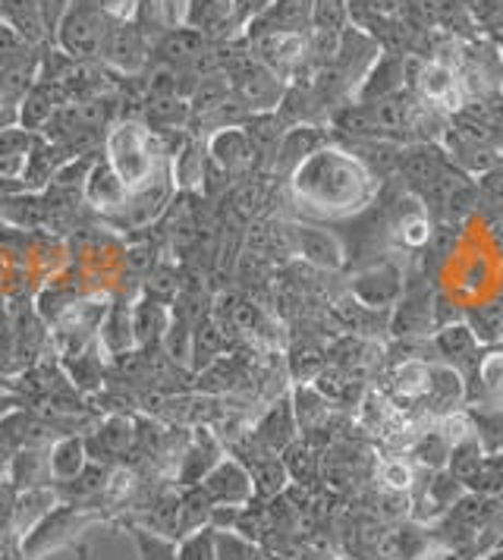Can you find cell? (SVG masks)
<instances>
[{
  "mask_svg": "<svg viewBox=\"0 0 503 560\" xmlns=\"http://www.w3.org/2000/svg\"><path fill=\"white\" fill-rule=\"evenodd\" d=\"M211 513L214 504L208 501V494L201 491V485H189L179 494V513H176V538L196 533L201 526H211Z\"/></svg>",
  "mask_w": 503,
  "mask_h": 560,
  "instance_id": "22",
  "label": "cell"
},
{
  "mask_svg": "<svg viewBox=\"0 0 503 560\" xmlns=\"http://www.w3.org/2000/svg\"><path fill=\"white\" fill-rule=\"evenodd\" d=\"M208 161L224 171L226 177L246 174L258 164V154L252 149L249 136L243 127H221L208 139Z\"/></svg>",
  "mask_w": 503,
  "mask_h": 560,
  "instance_id": "10",
  "label": "cell"
},
{
  "mask_svg": "<svg viewBox=\"0 0 503 560\" xmlns=\"http://www.w3.org/2000/svg\"><path fill=\"white\" fill-rule=\"evenodd\" d=\"M355 3H362V7H369V10H375L381 16H394V13H400L402 3H409V0H355Z\"/></svg>",
  "mask_w": 503,
  "mask_h": 560,
  "instance_id": "42",
  "label": "cell"
},
{
  "mask_svg": "<svg viewBox=\"0 0 503 560\" xmlns=\"http://www.w3.org/2000/svg\"><path fill=\"white\" fill-rule=\"evenodd\" d=\"M377 482L384 485L387 491L394 494H402L412 488V466L402 463V459H384L381 469H377Z\"/></svg>",
  "mask_w": 503,
  "mask_h": 560,
  "instance_id": "36",
  "label": "cell"
},
{
  "mask_svg": "<svg viewBox=\"0 0 503 560\" xmlns=\"http://www.w3.org/2000/svg\"><path fill=\"white\" fill-rule=\"evenodd\" d=\"M312 28V0H271L249 26L243 28L246 42L274 32H308Z\"/></svg>",
  "mask_w": 503,
  "mask_h": 560,
  "instance_id": "11",
  "label": "cell"
},
{
  "mask_svg": "<svg viewBox=\"0 0 503 560\" xmlns=\"http://www.w3.org/2000/svg\"><path fill=\"white\" fill-rule=\"evenodd\" d=\"M296 432H300V425H296L293 400H280L255 425V444L280 457L290 444H296Z\"/></svg>",
  "mask_w": 503,
  "mask_h": 560,
  "instance_id": "14",
  "label": "cell"
},
{
  "mask_svg": "<svg viewBox=\"0 0 503 560\" xmlns=\"http://www.w3.org/2000/svg\"><path fill=\"white\" fill-rule=\"evenodd\" d=\"M321 145H327V136L318 127H312V124H296V127H290L283 132L280 149H277L274 154V171L290 177L302 161H305L308 154L318 152Z\"/></svg>",
  "mask_w": 503,
  "mask_h": 560,
  "instance_id": "16",
  "label": "cell"
},
{
  "mask_svg": "<svg viewBox=\"0 0 503 560\" xmlns=\"http://www.w3.org/2000/svg\"><path fill=\"white\" fill-rule=\"evenodd\" d=\"M101 340H104V347L114 357H120V353H126L136 343V334H132V306L117 303L114 308H107L104 325H101Z\"/></svg>",
  "mask_w": 503,
  "mask_h": 560,
  "instance_id": "23",
  "label": "cell"
},
{
  "mask_svg": "<svg viewBox=\"0 0 503 560\" xmlns=\"http://www.w3.org/2000/svg\"><path fill=\"white\" fill-rule=\"evenodd\" d=\"M365 280H372V287L369 283H355V293H359V300L365 303V306H387V303H394L397 300V293H400V271L397 268H372Z\"/></svg>",
  "mask_w": 503,
  "mask_h": 560,
  "instance_id": "24",
  "label": "cell"
},
{
  "mask_svg": "<svg viewBox=\"0 0 503 560\" xmlns=\"http://www.w3.org/2000/svg\"><path fill=\"white\" fill-rule=\"evenodd\" d=\"M402 177L409 179L416 189H434L441 186L444 171H447V158L437 152L434 145H416L400 158Z\"/></svg>",
  "mask_w": 503,
  "mask_h": 560,
  "instance_id": "19",
  "label": "cell"
},
{
  "mask_svg": "<svg viewBox=\"0 0 503 560\" xmlns=\"http://www.w3.org/2000/svg\"><path fill=\"white\" fill-rule=\"evenodd\" d=\"M249 51L261 67H268L271 73L286 82L308 63V32L258 35V38H249Z\"/></svg>",
  "mask_w": 503,
  "mask_h": 560,
  "instance_id": "5",
  "label": "cell"
},
{
  "mask_svg": "<svg viewBox=\"0 0 503 560\" xmlns=\"http://www.w3.org/2000/svg\"><path fill=\"white\" fill-rule=\"evenodd\" d=\"M290 400H293V412H296L300 429H315L327 419V400L315 387H296V394Z\"/></svg>",
  "mask_w": 503,
  "mask_h": 560,
  "instance_id": "31",
  "label": "cell"
},
{
  "mask_svg": "<svg viewBox=\"0 0 503 560\" xmlns=\"http://www.w3.org/2000/svg\"><path fill=\"white\" fill-rule=\"evenodd\" d=\"M57 508V494L50 488H23L16 491V504H13V533L16 541H23V535L32 533V526H38L50 510Z\"/></svg>",
  "mask_w": 503,
  "mask_h": 560,
  "instance_id": "20",
  "label": "cell"
},
{
  "mask_svg": "<svg viewBox=\"0 0 503 560\" xmlns=\"http://www.w3.org/2000/svg\"><path fill=\"white\" fill-rule=\"evenodd\" d=\"M157 51H161V63L167 67H192L201 54L208 51V35L199 28L176 26L171 32H164V38L157 42Z\"/></svg>",
  "mask_w": 503,
  "mask_h": 560,
  "instance_id": "18",
  "label": "cell"
},
{
  "mask_svg": "<svg viewBox=\"0 0 503 560\" xmlns=\"http://www.w3.org/2000/svg\"><path fill=\"white\" fill-rule=\"evenodd\" d=\"M293 246L296 253L312 261L315 268H340L343 265V246L340 240L325 228H312V224H293Z\"/></svg>",
  "mask_w": 503,
  "mask_h": 560,
  "instance_id": "15",
  "label": "cell"
},
{
  "mask_svg": "<svg viewBox=\"0 0 503 560\" xmlns=\"http://www.w3.org/2000/svg\"><path fill=\"white\" fill-rule=\"evenodd\" d=\"M126 529H129V538H132V545H136V551H139L142 560H176L174 538L149 533V529L136 526V523H129Z\"/></svg>",
  "mask_w": 503,
  "mask_h": 560,
  "instance_id": "33",
  "label": "cell"
},
{
  "mask_svg": "<svg viewBox=\"0 0 503 560\" xmlns=\"http://www.w3.org/2000/svg\"><path fill=\"white\" fill-rule=\"evenodd\" d=\"M478 382L491 394L501 397L503 394V350H491L488 357L478 362Z\"/></svg>",
  "mask_w": 503,
  "mask_h": 560,
  "instance_id": "37",
  "label": "cell"
},
{
  "mask_svg": "<svg viewBox=\"0 0 503 560\" xmlns=\"http://www.w3.org/2000/svg\"><path fill=\"white\" fill-rule=\"evenodd\" d=\"M208 171V154H201L196 142H186L179 152H176V167L174 177L179 186H199V179Z\"/></svg>",
  "mask_w": 503,
  "mask_h": 560,
  "instance_id": "34",
  "label": "cell"
},
{
  "mask_svg": "<svg viewBox=\"0 0 503 560\" xmlns=\"http://www.w3.org/2000/svg\"><path fill=\"white\" fill-rule=\"evenodd\" d=\"M38 136H32L23 127H0V158L7 154H28Z\"/></svg>",
  "mask_w": 503,
  "mask_h": 560,
  "instance_id": "38",
  "label": "cell"
},
{
  "mask_svg": "<svg viewBox=\"0 0 503 560\" xmlns=\"http://www.w3.org/2000/svg\"><path fill=\"white\" fill-rule=\"evenodd\" d=\"M171 325V315L167 306L157 303V300H142L132 306V334H136V343H151L157 340L161 334L167 331Z\"/></svg>",
  "mask_w": 503,
  "mask_h": 560,
  "instance_id": "25",
  "label": "cell"
},
{
  "mask_svg": "<svg viewBox=\"0 0 503 560\" xmlns=\"http://www.w3.org/2000/svg\"><path fill=\"white\" fill-rule=\"evenodd\" d=\"M375 167L343 145H321L290 174V192L302 211L325 221H350L377 196Z\"/></svg>",
  "mask_w": 503,
  "mask_h": 560,
  "instance_id": "1",
  "label": "cell"
},
{
  "mask_svg": "<svg viewBox=\"0 0 503 560\" xmlns=\"http://www.w3.org/2000/svg\"><path fill=\"white\" fill-rule=\"evenodd\" d=\"M63 102H70L67 92H63V85H60L57 79L38 77V82L20 98V107H16V127L28 129L32 136L45 132V127L50 124V117L57 114V107Z\"/></svg>",
  "mask_w": 503,
  "mask_h": 560,
  "instance_id": "8",
  "label": "cell"
},
{
  "mask_svg": "<svg viewBox=\"0 0 503 560\" xmlns=\"http://www.w3.org/2000/svg\"><path fill=\"white\" fill-rule=\"evenodd\" d=\"M199 485L214 508H246L255 501V482L243 459H218V466Z\"/></svg>",
  "mask_w": 503,
  "mask_h": 560,
  "instance_id": "6",
  "label": "cell"
},
{
  "mask_svg": "<svg viewBox=\"0 0 503 560\" xmlns=\"http://www.w3.org/2000/svg\"><path fill=\"white\" fill-rule=\"evenodd\" d=\"M101 7L110 23H132V16L139 13V0H101Z\"/></svg>",
  "mask_w": 503,
  "mask_h": 560,
  "instance_id": "41",
  "label": "cell"
},
{
  "mask_svg": "<svg viewBox=\"0 0 503 560\" xmlns=\"http://www.w3.org/2000/svg\"><path fill=\"white\" fill-rule=\"evenodd\" d=\"M92 523H95V513L75 510L73 504H57L38 526H32V533L23 535L20 551L25 560H38L54 548L73 545L75 535L85 533Z\"/></svg>",
  "mask_w": 503,
  "mask_h": 560,
  "instance_id": "4",
  "label": "cell"
},
{
  "mask_svg": "<svg viewBox=\"0 0 503 560\" xmlns=\"http://www.w3.org/2000/svg\"><path fill=\"white\" fill-rule=\"evenodd\" d=\"M428 384H431V365L428 362L409 359V362L394 369V397L419 400L428 394Z\"/></svg>",
  "mask_w": 503,
  "mask_h": 560,
  "instance_id": "27",
  "label": "cell"
},
{
  "mask_svg": "<svg viewBox=\"0 0 503 560\" xmlns=\"http://www.w3.org/2000/svg\"><path fill=\"white\" fill-rule=\"evenodd\" d=\"M110 16L104 13L101 0H67L57 20V45L70 60H98L101 45L110 32Z\"/></svg>",
  "mask_w": 503,
  "mask_h": 560,
  "instance_id": "3",
  "label": "cell"
},
{
  "mask_svg": "<svg viewBox=\"0 0 503 560\" xmlns=\"http://www.w3.org/2000/svg\"><path fill=\"white\" fill-rule=\"evenodd\" d=\"M218 459L221 457V444H218V438L208 432V429H199V432L192 434V441H189V447L183 451V463H179V485H199L214 466H218Z\"/></svg>",
  "mask_w": 503,
  "mask_h": 560,
  "instance_id": "17",
  "label": "cell"
},
{
  "mask_svg": "<svg viewBox=\"0 0 503 560\" xmlns=\"http://www.w3.org/2000/svg\"><path fill=\"white\" fill-rule=\"evenodd\" d=\"M50 479H57L60 485L73 482L75 476L89 466V444L82 434H67L60 438L48 454Z\"/></svg>",
  "mask_w": 503,
  "mask_h": 560,
  "instance_id": "21",
  "label": "cell"
},
{
  "mask_svg": "<svg viewBox=\"0 0 503 560\" xmlns=\"http://www.w3.org/2000/svg\"><path fill=\"white\" fill-rule=\"evenodd\" d=\"M218 529V526H214ZM218 560H271L255 538L233 533V529H218Z\"/></svg>",
  "mask_w": 503,
  "mask_h": 560,
  "instance_id": "32",
  "label": "cell"
},
{
  "mask_svg": "<svg viewBox=\"0 0 503 560\" xmlns=\"http://www.w3.org/2000/svg\"><path fill=\"white\" fill-rule=\"evenodd\" d=\"M221 350V334L211 322H201L199 331L192 334V357H199V365L204 359H214Z\"/></svg>",
  "mask_w": 503,
  "mask_h": 560,
  "instance_id": "39",
  "label": "cell"
},
{
  "mask_svg": "<svg viewBox=\"0 0 503 560\" xmlns=\"http://www.w3.org/2000/svg\"><path fill=\"white\" fill-rule=\"evenodd\" d=\"M35 63L32 57V42H25L16 28L7 20H0V70H13V67H28Z\"/></svg>",
  "mask_w": 503,
  "mask_h": 560,
  "instance_id": "29",
  "label": "cell"
},
{
  "mask_svg": "<svg viewBox=\"0 0 503 560\" xmlns=\"http://www.w3.org/2000/svg\"><path fill=\"white\" fill-rule=\"evenodd\" d=\"M104 152H107V164L124 179L129 196L145 192L157 179L167 177L161 142L139 120H120L117 127H110V132L104 136Z\"/></svg>",
  "mask_w": 503,
  "mask_h": 560,
  "instance_id": "2",
  "label": "cell"
},
{
  "mask_svg": "<svg viewBox=\"0 0 503 560\" xmlns=\"http://www.w3.org/2000/svg\"><path fill=\"white\" fill-rule=\"evenodd\" d=\"M176 560H218V529L201 526L174 541Z\"/></svg>",
  "mask_w": 503,
  "mask_h": 560,
  "instance_id": "28",
  "label": "cell"
},
{
  "mask_svg": "<svg viewBox=\"0 0 503 560\" xmlns=\"http://www.w3.org/2000/svg\"><path fill=\"white\" fill-rule=\"evenodd\" d=\"M416 95L425 104H431V107L456 110V107L463 104V85H459V79H456V73H453L451 67L431 60V63H422V70H419Z\"/></svg>",
  "mask_w": 503,
  "mask_h": 560,
  "instance_id": "13",
  "label": "cell"
},
{
  "mask_svg": "<svg viewBox=\"0 0 503 560\" xmlns=\"http://www.w3.org/2000/svg\"><path fill=\"white\" fill-rule=\"evenodd\" d=\"M271 0H230V26L246 28Z\"/></svg>",
  "mask_w": 503,
  "mask_h": 560,
  "instance_id": "40",
  "label": "cell"
},
{
  "mask_svg": "<svg viewBox=\"0 0 503 560\" xmlns=\"http://www.w3.org/2000/svg\"><path fill=\"white\" fill-rule=\"evenodd\" d=\"M350 26V0H312V28L340 35Z\"/></svg>",
  "mask_w": 503,
  "mask_h": 560,
  "instance_id": "30",
  "label": "cell"
},
{
  "mask_svg": "<svg viewBox=\"0 0 503 560\" xmlns=\"http://www.w3.org/2000/svg\"><path fill=\"white\" fill-rule=\"evenodd\" d=\"M101 63L114 73L132 77L149 63V42L142 35V28L136 23H114L104 45H101Z\"/></svg>",
  "mask_w": 503,
  "mask_h": 560,
  "instance_id": "7",
  "label": "cell"
},
{
  "mask_svg": "<svg viewBox=\"0 0 503 560\" xmlns=\"http://www.w3.org/2000/svg\"><path fill=\"white\" fill-rule=\"evenodd\" d=\"M406 60H402L400 54L394 57V54H384V57H377L375 63L369 67V73L362 77V82L355 85V92H352V104H375L384 102V98H394V95H400L402 85H406Z\"/></svg>",
  "mask_w": 503,
  "mask_h": 560,
  "instance_id": "9",
  "label": "cell"
},
{
  "mask_svg": "<svg viewBox=\"0 0 503 560\" xmlns=\"http://www.w3.org/2000/svg\"><path fill=\"white\" fill-rule=\"evenodd\" d=\"M394 230H397V240H400L406 249H419V246H425L428 233H431V228H428V218L422 214V211H406V214H400V218H397V224H394Z\"/></svg>",
  "mask_w": 503,
  "mask_h": 560,
  "instance_id": "35",
  "label": "cell"
},
{
  "mask_svg": "<svg viewBox=\"0 0 503 560\" xmlns=\"http://www.w3.org/2000/svg\"><path fill=\"white\" fill-rule=\"evenodd\" d=\"M434 347H437V357L444 359V365L453 369V362L476 357L478 337L469 325H451L434 337Z\"/></svg>",
  "mask_w": 503,
  "mask_h": 560,
  "instance_id": "26",
  "label": "cell"
},
{
  "mask_svg": "<svg viewBox=\"0 0 503 560\" xmlns=\"http://www.w3.org/2000/svg\"><path fill=\"white\" fill-rule=\"evenodd\" d=\"M82 196L85 202L95 205L98 211H107V214H124L126 205H129V189L124 186V179L117 177V171L107 164V158H101L92 164L89 171V179L82 186Z\"/></svg>",
  "mask_w": 503,
  "mask_h": 560,
  "instance_id": "12",
  "label": "cell"
}]
</instances>
